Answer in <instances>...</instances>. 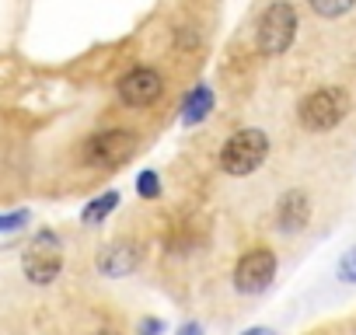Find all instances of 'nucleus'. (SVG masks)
<instances>
[{"label":"nucleus","mask_w":356,"mask_h":335,"mask_svg":"<svg viewBox=\"0 0 356 335\" xmlns=\"http://www.w3.org/2000/svg\"><path fill=\"white\" fill-rule=\"evenodd\" d=\"M213 105H217L213 88H210L207 81H200V84L182 98V126H200V122H207L210 112H213Z\"/></svg>","instance_id":"10"},{"label":"nucleus","mask_w":356,"mask_h":335,"mask_svg":"<svg viewBox=\"0 0 356 335\" xmlns=\"http://www.w3.org/2000/svg\"><path fill=\"white\" fill-rule=\"evenodd\" d=\"M119 189H108V193H102V196H95L84 210H81V224L84 227H98V224H105L115 210H119Z\"/></svg>","instance_id":"11"},{"label":"nucleus","mask_w":356,"mask_h":335,"mask_svg":"<svg viewBox=\"0 0 356 335\" xmlns=\"http://www.w3.org/2000/svg\"><path fill=\"white\" fill-rule=\"evenodd\" d=\"M115 91H119L122 105H129V108H147V105H154V101L164 95V77H161V70H154V67H133L129 74L119 77Z\"/></svg>","instance_id":"7"},{"label":"nucleus","mask_w":356,"mask_h":335,"mask_svg":"<svg viewBox=\"0 0 356 335\" xmlns=\"http://www.w3.org/2000/svg\"><path fill=\"white\" fill-rule=\"evenodd\" d=\"M241 335H276L273 328H266V325H255V328H245Z\"/></svg>","instance_id":"19"},{"label":"nucleus","mask_w":356,"mask_h":335,"mask_svg":"<svg viewBox=\"0 0 356 335\" xmlns=\"http://www.w3.org/2000/svg\"><path fill=\"white\" fill-rule=\"evenodd\" d=\"M60 269H63V245H60L56 231H39L22 255L25 279L35 286H49L60 276Z\"/></svg>","instance_id":"4"},{"label":"nucleus","mask_w":356,"mask_h":335,"mask_svg":"<svg viewBox=\"0 0 356 335\" xmlns=\"http://www.w3.org/2000/svg\"><path fill=\"white\" fill-rule=\"evenodd\" d=\"M133 150H136V133H129V129H105V133L88 136L84 161L91 168H115V164L129 161Z\"/></svg>","instance_id":"6"},{"label":"nucleus","mask_w":356,"mask_h":335,"mask_svg":"<svg viewBox=\"0 0 356 335\" xmlns=\"http://www.w3.org/2000/svg\"><path fill=\"white\" fill-rule=\"evenodd\" d=\"M175 46H178V49H196V46H200V35H196L193 28L182 25V28L175 32Z\"/></svg>","instance_id":"16"},{"label":"nucleus","mask_w":356,"mask_h":335,"mask_svg":"<svg viewBox=\"0 0 356 335\" xmlns=\"http://www.w3.org/2000/svg\"><path fill=\"white\" fill-rule=\"evenodd\" d=\"M273 217H276V227H280L283 234L304 231V227L311 224V199H307V193H304V189H286V193L276 199Z\"/></svg>","instance_id":"8"},{"label":"nucleus","mask_w":356,"mask_h":335,"mask_svg":"<svg viewBox=\"0 0 356 335\" xmlns=\"http://www.w3.org/2000/svg\"><path fill=\"white\" fill-rule=\"evenodd\" d=\"M266 157H269V136H266V129L245 126V129L231 133L227 143L220 147V172L231 175V179H245V175H255L259 172Z\"/></svg>","instance_id":"1"},{"label":"nucleus","mask_w":356,"mask_h":335,"mask_svg":"<svg viewBox=\"0 0 356 335\" xmlns=\"http://www.w3.org/2000/svg\"><path fill=\"white\" fill-rule=\"evenodd\" d=\"M136 196L140 199H157L161 196V175L154 172V168H143V172L136 175Z\"/></svg>","instance_id":"13"},{"label":"nucleus","mask_w":356,"mask_h":335,"mask_svg":"<svg viewBox=\"0 0 356 335\" xmlns=\"http://www.w3.org/2000/svg\"><path fill=\"white\" fill-rule=\"evenodd\" d=\"M136 335H164V321L161 318H143L136 325Z\"/></svg>","instance_id":"17"},{"label":"nucleus","mask_w":356,"mask_h":335,"mask_svg":"<svg viewBox=\"0 0 356 335\" xmlns=\"http://www.w3.org/2000/svg\"><path fill=\"white\" fill-rule=\"evenodd\" d=\"M95 335H115V332H95Z\"/></svg>","instance_id":"20"},{"label":"nucleus","mask_w":356,"mask_h":335,"mask_svg":"<svg viewBox=\"0 0 356 335\" xmlns=\"http://www.w3.org/2000/svg\"><path fill=\"white\" fill-rule=\"evenodd\" d=\"M297 39V11L286 0H273L255 25V46L262 56H283Z\"/></svg>","instance_id":"2"},{"label":"nucleus","mask_w":356,"mask_h":335,"mask_svg":"<svg viewBox=\"0 0 356 335\" xmlns=\"http://www.w3.org/2000/svg\"><path fill=\"white\" fill-rule=\"evenodd\" d=\"M339 279H342V283H356V248H349V252L339 259Z\"/></svg>","instance_id":"15"},{"label":"nucleus","mask_w":356,"mask_h":335,"mask_svg":"<svg viewBox=\"0 0 356 335\" xmlns=\"http://www.w3.org/2000/svg\"><path fill=\"white\" fill-rule=\"evenodd\" d=\"M178 335H203V325L200 321H186L182 328H178Z\"/></svg>","instance_id":"18"},{"label":"nucleus","mask_w":356,"mask_h":335,"mask_svg":"<svg viewBox=\"0 0 356 335\" xmlns=\"http://www.w3.org/2000/svg\"><path fill=\"white\" fill-rule=\"evenodd\" d=\"M32 220V210H11V213H0V234H18L25 231Z\"/></svg>","instance_id":"14"},{"label":"nucleus","mask_w":356,"mask_h":335,"mask_svg":"<svg viewBox=\"0 0 356 335\" xmlns=\"http://www.w3.org/2000/svg\"><path fill=\"white\" fill-rule=\"evenodd\" d=\"M307 8L318 15V18H342L356 8V0H307Z\"/></svg>","instance_id":"12"},{"label":"nucleus","mask_w":356,"mask_h":335,"mask_svg":"<svg viewBox=\"0 0 356 335\" xmlns=\"http://www.w3.org/2000/svg\"><path fill=\"white\" fill-rule=\"evenodd\" d=\"M95 265H98L102 276L122 279V276H129V272L140 265V248H136L133 241H112V245H105V248L98 252Z\"/></svg>","instance_id":"9"},{"label":"nucleus","mask_w":356,"mask_h":335,"mask_svg":"<svg viewBox=\"0 0 356 335\" xmlns=\"http://www.w3.org/2000/svg\"><path fill=\"white\" fill-rule=\"evenodd\" d=\"M276 269H280L276 252H269V248H252V252H245V255L238 259V265H234V290H238V293H266V290L273 286V279H276Z\"/></svg>","instance_id":"5"},{"label":"nucleus","mask_w":356,"mask_h":335,"mask_svg":"<svg viewBox=\"0 0 356 335\" xmlns=\"http://www.w3.org/2000/svg\"><path fill=\"white\" fill-rule=\"evenodd\" d=\"M346 115H349V95L342 88H318L297 108V119H300V126L307 133H328Z\"/></svg>","instance_id":"3"}]
</instances>
